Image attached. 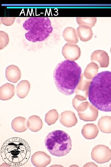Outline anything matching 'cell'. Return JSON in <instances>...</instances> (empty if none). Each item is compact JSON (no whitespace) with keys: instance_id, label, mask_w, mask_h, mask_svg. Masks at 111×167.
Listing matches in <instances>:
<instances>
[{"instance_id":"16","label":"cell","mask_w":111,"mask_h":167,"mask_svg":"<svg viewBox=\"0 0 111 167\" xmlns=\"http://www.w3.org/2000/svg\"><path fill=\"white\" fill-rule=\"evenodd\" d=\"M27 119L22 117H18L12 120L11 123L12 129L14 131L21 133L26 131L28 128Z\"/></svg>"},{"instance_id":"8","label":"cell","mask_w":111,"mask_h":167,"mask_svg":"<svg viewBox=\"0 0 111 167\" xmlns=\"http://www.w3.org/2000/svg\"><path fill=\"white\" fill-rule=\"evenodd\" d=\"M62 53L67 60L74 61L78 59L80 55V50L76 45L66 43L63 47Z\"/></svg>"},{"instance_id":"26","label":"cell","mask_w":111,"mask_h":167,"mask_svg":"<svg viewBox=\"0 0 111 167\" xmlns=\"http://www.w3.org/2000/svg\"><path fill=\"white\" fill-rule=\"evenodd\" d=\"M9 39L8 35L5 32L0 31V49H3L8 44Z\"/></svg>"},{"instance_id":"6","label":"cell","mask_w":111,"mask_h":167,"mask_svg":"<svg viewBox=\"0 0 111 167\" xmlns=\"http://www.w3.org/2000/svg\"><path fill=\"white\" fill-rule=\"evenodd\" d=\"M91 156L92 159L98 163L107 162L111 159V150L105 145H97L92 149Z\"/></svg>"},{"instance_id":"9","label":"cell","mask_w":111,"mask_h":167,"mask_svg":"<svg viewBox=\"0 0 111 167\" xmlns=\"http://www.w3.org/2000/svg\"><path fill=\"white\" fill-rule=\"evenodd\" d=\"M31 161L33 165L37 167H46L51 162L50 156L44 152L38 151L31 156Z\"/></svg>"},{"instance_id":"7","label":"cell","mask_w":111,"mask_h":167,"mask_svg":"<svg viewBox=\"0 0 111 167\" xmlns=\"http://www.w3.org/2000/svg\"><path fill=\"white\" fill-rule=\"evenodd\" d=\"M91 82V80L85 77L83 73L82 74L76 91L75 97L77 100L81 101H85L86 100Z\"/></svg>"},{"instance_id":"14","label":"cell","mask_w":111,"mask_h":167,"mask_svg":"<svg viewBox=\"0 0 111 167\" xmlns=\"http://www.w3.org/2000/svg\"><path fill=\"white\" fill-rule=\"evenodd\" d=\"M99 133L97 126L93 123H88L84 125L81 130L84 137L87 139H91L95 138Z\"/></svg>"},{"instance_id":"3","label":"cell","mask_w":111,"mask_h":167,"mask_svg":"<svg viewBox=\"0 0 111 167\" xmlns=\"http://www.w3.org/2000/svg\"><path fill=\"white\" fill-rule=\"evenodd\" d=\"M1 155L3 161L7 165L20 166L28 161L31 155V149L28 143L23 139L13 137L3 143Z\"/></svg>"},{"instance_id":"15","label":"cell","mask_w":111,"mask_h":167,"mask_svg":"<svg viewBox=\"0 0 111 167\" xmlns=\"http://www.w3.org/2000/svg\"><path fill=\"white\" fill-rule=\"evenodd\" d=\"M15 93L14 87L11 84L6 83L0 88V99L6 101L11 99Z\"/></svg>"},{"instance_id":"22","label":"cell","mask_w":111,"mask_h":167,"mask_svg":"<svg viewBox=\"0 0 111 167\" xmlns=\"http://www.w3.org/2000/svg\"><path fill=\"white\" fill-rule=\"evenodd\" d=\"M99 67L97 64L91 62L86 66L84 75L87 79L91 80L97 74Z\"/></svg>"},{"instance_id":"30","label":"cell","mask_w":111,"mask_h":167,"mask_svg":"<svg viewBox=\"0 0 111 167\" xmlns=\"http://www.w3.org/2000/svg\"><path fill=\"white\" fill-rule=\"evenodd\" d=\"M110 145H111V142H110Z\"/></svg>"},{"instance_id":"19","label":"cell","mask_w":111,"mask_h":167,"mask_svg":"<svg viewBox=\"0 0 111 167\" xmlns=\"http://www.w3.org/2000/svg\"><path fill=\"white\" fill-rule=\"evenodd\" d=\"M77 31L78 36L82 41H88L92 37V30L89 27L84 26H80L77 28Z\"/></svg>"},{"instance_id":"2","label":"cell","mask_w":111,"mask_h":167,"mask_svg":"<svg viewBox=\"0 0 111 167\" xmlns=\"http://www.w3.org/2000/svg\"><path fill=\"white\" fill-rule=\"evenodd\" d=\"M81 72L80 66L74 61L66 60L59 63L53 73L57 89L66 95L73 94L80 81Z\"/></svg>"},{"instance_id":"23","label":"cell","mask_w":111,"mask_h":167,"mask_svg":"<svg viewBox=\"0 0 111 167\" xmlns=\"http://www.w3.org/2000/svg\"><path fill=\"white\" fill-rule=\"evenodd\" d=\"M76 20L79 26H87L91 28L95 25L97 18L96 17H77Z\"/></svg>"},{"instance_id":"17","label":"cell","mask_w":111,"mask_h":167,"mask_svg":"<svg viewBox=\"0 0 111 167\" xmlns=\"http://www.w3.org/2000/svg\"><path fill=\"white\" fill-rule=\"evenodd\" d=\"M78 34L76 30L71 27H66L63 32V36L68 43L75 44L78 42Z\"/></svg>"},{"instance_id":"27","label":"cell","mask_w":111,"mask_h":167,"mask_svg":"<svg viewBox=\"0 0 111 167\" xmlns=\"http://www.w3.org/2000/svg\"><path fill=\"white\" fill-rule=\"evenodd\" d=\"M91 167V166H94V167H97V166L96 165L95 163L93 162H89L88 163L85 164L84 167Z\"/></svg>"},{"instance_id":"13","label":"cell","mask_w":111,"mask_h":167,"mask_svg":"<svg viewBox=\"0 0 111 167\" xmlns=\"http://www.w3.org/2000/svg\"><path fill=\"white\" fill-rule=\"evenodd\" d=\"M5 75L9 81L17 83L21 78V72L16 66L12 65L7 66L6 70Z\"/></svg>"},{"instance_id":"10","label":"cell","mask_w":111,"mask_h":167,"mask_svg":"<svg viewBox=\"0 0 111 167\" xmlns=\"http://www.w3.org/2000/svg\"><path fill=\"white\" fill-rule=\"evenodd\" d=\"M91 60L92 62L97 64L99 67H106L109 64V56L105 51L102 50L93 52L91 55Z\"/></svg>"},{"instance_id":"12","label":"cell","mask_w":111,"mask_h":167,"mask_svg":"<svg viewBox=\"0 0 111 167\" xmlns=\"http://www.w3.org/2000/svg\"><path fill=\"white\" fill-rule=\"evenodd\" d=\"M59 119L60 123L67 127H72L77 122V119L75 113L70 111L62 112L59 116Z\"/></svg>"},{"instance_id":"5","label":"cell","mask_w":111,"mask_h":167,"mask_svg":"<svg viewBox=\"0 0 111 167\" xmlns=\"http://www.w3.org/2000/svg\"><path fill=\"white\" fill-rule=\"evenodd\" d=\"M45 147L51 155L58 157L68 154L72 148V141L68 134L61 130L53 131L46 136Z\"/></svg>"},{"instance_id":"11","label":"cell","mask_w":111,"mask_h":167,"mask_svg":"<svg viewBox=\"0 0 111 167\" xmlns=\"http://www.w3.org/2000/svg\"><path fill=\"white\" fill-rule=\"evenodd\" d=\"M77 112L80 119L86 122L96 121L98 114V109L90 103L85 110Z\"/></svg>"},{"instance_id":"18","label":"cell","mask_w":111,"mask_h":167,"mask_svg":"<svg viewBox=\"0 0 111 167\" xmlns=\"http://www.w3.org/2000/svg\"><path fill=\"white\" fill-rule=\"evenodd\" d=\"M27 124L28 128L31 131L37 132L42 129L43 123L39 116L32 115L29 117Z\"/></svg>"},{"instance_id":"29","label":"cell","mask_w":111,"mask_h":167,"mask_svg":"<svg viewBox=\"0 0 111 167\" xmlns=\"http://www.w3.org/2000/svg\"><path fill=\"white\" fill-rule=\"evenodd\" d=\"M110 52L111 53V48H110Z\"/></svg>"},{"instance_id":"28","label":"cell","mask_w":111,"mask_h":167,"mask_svg":"<svg viewBox=\"0 0 111 167\" xmlns=\"http://www.w3.org/2000/svg\"><path fill=\"white\" fill-rule=\"evenodd\" d=\"M109 166L110 167H111V163H110V165H109Z\"/></svg>"},{"instance_id":"4","label":"cell","mask_w":111,"mask_h":167,"mask_svg":"<svg viewBox=\"0 0 111 167\" xmlns=\"http://www.w3.org/2000/svg\"><path fill=\"white\" fill-rule=\"evenodd\" d=\"M23 27L28 31L26 38L33 42L44 40L53 30L50 19L46 17H31L25 21Z\"/></svg>"},{"instance_id":"1","label":"cell","mask_w":111,"mask_h":167,"mask_svg":"<svg viewBox=\"0 0 111 167\" xmlns=\"http://www.w3.org/2000/svg\"><path fill=\"white\" fill-rule=\"evenodd\" d=\"M88 100L91 104L102 111H111V72L98 73L89 86Z\"/></svg>"},{"instance_id":"24","label":"cell","mask_w":111,"mask_h":167,"mask_svg":"<svg viewBox=\"0 0 111 167\" xmlns=\"http://www.w3.org/2000/svg\"><path fill=\"white\" fill-rule=\"evenodd\" d=\"M59 116L58 113L56 109L51 110L46 114L45 121L48 125L50 126L55 123Z\"/></svg>"},{"instance_id":"25","label":"cell","mask_w":111,"mask_h":167,"mask_svg":"<svg viewBox=\"0 0 111 167\" xmlns=\"http://www.w3.org/2000/svg\"><path fill=\"white\" fill-rule=\"evenodd\" d=\"M89 104L88 102L78 100L75 97L72 101L73 106L77 112L84 111L88 108Z\"/></svg>"},{"instance_id":"21","label":"cell","mask_w":111,"mask_h":167,"mask_svg":"<svg viewBox=\"0 0 111 167\" xmlns=\"http://www.w3.org/2000/svg\"><path fill=\"white\" fill-rule=\"evenodd\" d=\"M98 125L102 132L107 134L111 133V117H102L98 121Z\"/></svg>"},{"instance_id":"20","label":"cell","mask_w":111,"mask_h":167,"mask_svg":"<svg viewBox=\"0 0 111 167\" xmlns=\"http://www.w3.org/2000/svg\"><path fill=\"white\" fill-rule=\"evenodd\" d=\"M30 84L27 80L21 81L16 87V94L21 99L24 98L27 95L30 89Z\"/></svg>"}]
</instances>
